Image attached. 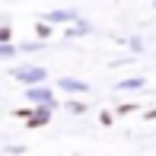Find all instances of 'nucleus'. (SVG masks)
I'll return each mask as SVG.
<instances>
[{"label": "nucleus", "instance_id": "nucleus-1", "mask_svg": "<svg viewBox=\"0 0 156 156\" xmlns=\"http://www.w3.org/2000/svg\"><path fill=\"white\" fill-rule=\"evenodd\" d=\"M16 76L23 83H38L41 76H45V70H16Z\"/></svg>", "mask_w": 156, "mask_h": 156}, {"label": "nucleus", "instance_id": "nucleus-2", "mask_svg": "<svg viewBox=\"0 0 156 156\" xmlns=\"http://www.w3.org/2000/svg\"><path fill=\"white\" fill-rule=\"evenodd\" d=\"M67 108H70V112H76V115H80V112H83V102H67Z\"/></svg>", "mask_w": 156, "mask_h": 156}, {"label": "nucleus", "instance_id": "nucleus-3", "mask_svg": "<svg viewBox=\"0 0 156 156\" xmlns=\"http://www.w3.org/2000/svg\"><path fill=\"white\" fill-rule=\"evenodd\" d=\"M147 118H156V112H147Z\"/></svg>", "mask_w": 156, "mask_h": 156}]
</instances>
